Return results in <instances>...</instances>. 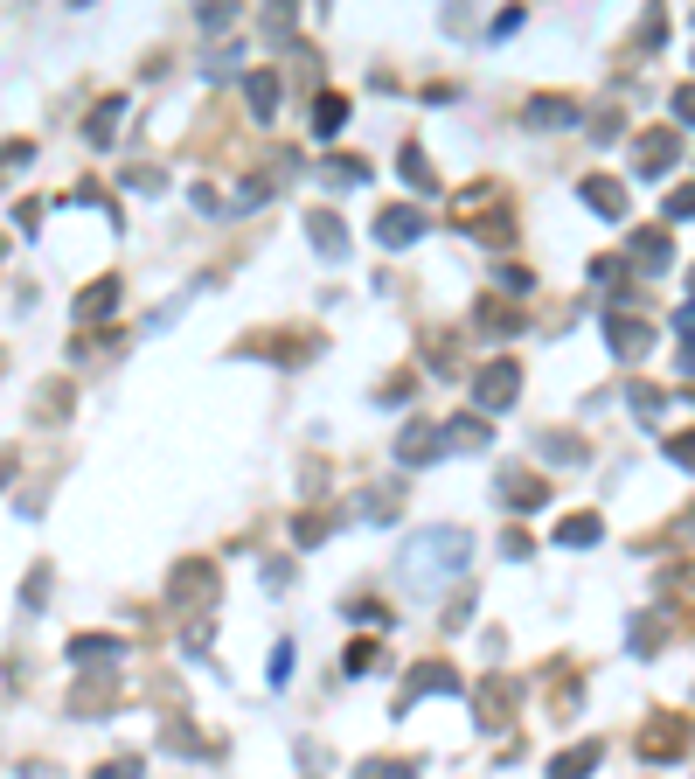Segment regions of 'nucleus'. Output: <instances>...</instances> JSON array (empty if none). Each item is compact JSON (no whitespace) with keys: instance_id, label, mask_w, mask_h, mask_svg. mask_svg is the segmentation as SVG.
<instances>
[{"instance_id":"obj_29","label":"nucleus","mask_w":695,"mask_h":779,"mask_svg":"<svg viewBox=\"0 0 695 779\" xmlns=\"http://www.w3.org/2000/svg\"><path fill=\"white\" fill-rule=\"evenodd\" d=\"M529 286H536V279H529L522 265H508V272H501V293H508V300H529Z\"/></svg>"},{"instance_id":"obj_3","label":"nucleus","mask_w":695,"mask_h":779,"mask_svg":"<svg viewBox=\"0 0 695 779\" xmlns=\"http://www.w3.org/2000/svg\"><path fill=\"white\" fill-rule=\"evenodd\" d=\"M515 390H522V369H515V362H487V369L473 376V404H480V411H508Z\"/></svg>"},{"instance_id":"obj_2","label":"nucleus","mask_w":695,"mask_h":779,"mask_svg":"<svg viewBox=\"0 0 695 779\" xmlns=\"http://www.w3.org/2000/svg\"><path fill=\"white\" fill-rule=\"evenodd\" d=\"M494 202H501V188H494V181H473V188H459V195H452V216H473V209H494ZM473 237H487V244H508L515 230H508V216H487Z\"/></svg>"},{"instance_id":"obj_32","label":"nucleus","mask_w":695,"mask_h":779,"mask_svg":"<svg viewBox=\"0 0 695 779\" xmlns=\"http://www.w3.org/2000/svg\"><path fill=\"white\" fill-rule=\"evenodd\" d=\"M98 779H139V766L133 759H119V766H98Z\"/></svg>"},{"instance_id":"obj_24","label":"nucleus","mask_w":695,"mask_h":779,"mask_svg":"<svg viewBox=\"0 0 695 779\" xmlns=\"http://www.w3.org/2000/svg\"><path fill=\"white\" fill-rule=\"evenodd\" d=\"M633 258H640L647 272H661V265H668V237H661V230H640V237H633Z\"/></svg>"},{"instance_id":"obj_7","label":"nucleus","mask_w":695,"mask_h":779,"mask_svg":"<svg viewBox=\"0 0 695 779\" xmlns=\"http://www.w3.org/2000/svg\"><path fill=\"white\" fill-rule=\"evenodd\" d=\"M63 654H70V668H119V661H126V640H112V633H77Z\"/></svg>"},{"instance_id":"obj_27","label":"nucleus","mask_w":695,"mask_h":779,"mask_svg":"<svg viewBox=\"0 0 695 779\" xmlns=\"http://www.w3.org/2000/svg\"><path fill=\"white\" fill-rule=\"evenodd\" d=\"M355 779H417V773L404 766V759H362V773Z\"/></svg>"},{"instance_id":"obj_12","label":"nucleus","mask_w":695,"mask_h":779,"mask_svg":"<svg viewBox=\"0 0 695 779\" xmlns=\"http://www.w3.org/2000/svg\"><path fill=\"white\" fill-rule=\"evenodd\" d=\"M438 446H459V453H487V418H452V425H438Z\"/></svg>"},{"instance_id":"obj_20","label":"nucleus","mask_w":695,"mask_h":779,"mask_svg":"<svg viewBox=\"0 0 695 779\" xmlns=\"http://www.w3.org/2000/svg\"><path fill=\"white\" fill-rule=\"evenodd\" d=\"M598 759H605V745H577V752H563V759L550 766V779H584Z\"/></svg>"},{"instance_id":"obj_30","label":"nucleus","mask_w":695,"mask_h":779,"mask_svg":"<svg viewBox=\"0 0 695 779\" xmlns=\"http://www.w3.org/2000/svg\"><path fill=\"white\" fill-rule=\"evenodd\" d=\"M292 536H299V543H320V536H327V515H299Z\"/></svg>"},{"instance_id":"obj_9","label":"nucleus","mask_w":695,"mask_h":779,"mask_svg":"<svg viewBox=\"0 0 695 779\" xmlns=\"http://www.w3.org/2000/svg\"><path fill=\"white\" fill-rule=\"evenodd\" d=\"M397 460H404V467H424V460H438V425H431V418H411V425H404V439H397Z\"/></svg>"},{"instance_id":"obj_17","label":"nucleus","mask_w":695,"mask_h":779,"mask_svg":"<svg viewBox=\"0 0 695 779\" xmlns=\"http://www.w3.org/2000/svg\"><path fill=\"white\" fill-rule=\"evenodd\" d=\"M112 307H119V279H98V286L77 293V320H105Z\"/></svg>"},{"instance_id":"obj_1","label":"nucleus","mask_w":695,"mask_h":779,"mask_svg":"<svg viewBox=\"0 0 695 779\" xmlns=\"http://www.w3.org/2000/svg\"><path fill=\"white\" fill-rule=\"evenodd\" d=\"M466 557H473L466 529H424V536L404 543V585L411 592H438V585H452L466 571Z\"/></svg>"},{"instance_id":"obj_33","label":"nucleus","mask_w":695,"mask_h":779,"mask_svg":"<svg viewBox=\"0 0 695 779\" xmlns=\"http://www.w3.org/2000/svg\"><path fill=\"white\" fill-rule=\"evenodd\" d=\"M7 480H14V460H0V487H7Z\"/></svg>"},{"instance_id":"obj_14","label":"nucleus","mask_w":695,"mask_h":779,"mask_svg":"<svg viewBox=\"0 0 695 779\" xmlns=\"http://www.w3.org/2000/svg\"><path fill=\"white\" fill-rule=\"evenodd\" d=\"M278 70H251V84H244V98H251V119H272L278 112Z\"/></svg>"},{"instance_id":"obj_22","label":"nucleus","mask_w":695,"mask_h":779,"mask_svg":"<svg viewBox=\"0 0 695 779\" xmlns=\"http://www.w3.org/2000/svg\"><path fill=\"white\" fill-rule=\"evenodd\" d=\"M119 112H126V98H105V105L91 112V126H84V133H91V147H105V140L119 133Z\"/></svg>"},{"instance_id":"obj_8","label":"nucleus","mask_w":695,"mask_h":779,"mask_svg":"<svg viewBox=\"0 0 695 779\" xmlns=\"http://www.w3.org/2000/svg\"><path fill=\"white\" fill-rule=\"evenodd\" d=\"M675 160H682V133H647V140H640V154H633V167H640L647 181H661Z\"/></svg>"},{"instance_id":"obj_6","label":"nucleus","mask_w":695,"mask_h":779,"mask_svg":"<svg viewBox=\"0 0 695 779\" xmlns=\"http://www.w3.org/2000/svg\"><path fill=\"white\" fill-rule=\"evenodd\" d=\"M216 592V564H181L167 571V606H202Z\"/></svg>"},{"instance_id":"obj_28","label":"nucleus","mask_w":695,"mask_h":779,"mask_svg":"<svg viewBox=\"0 0 695 779\" xmlns=\"http://www.w3.org/2000/svg\"><path fill=\"white\" fill-rule=\"evenodd\" d=\"M341 668H348V675H369V668H376V640H355V647H348V661H341Z\"/></svg>"},{"instance_id":"obj_4","label":"nucleus","mask_w":695,"mask_h":779,"mask_svg":"<svg viewBox=\"0 0 695 779\" xmlns=\"http://www.w3.org/2000/svg\"><path fill=\"white\" fill-rule=\"evenodd\" d=\"M605 341H612V355H619V362H640V355L654 348V327H647V320H633V313H605Z\"/></svg>"},{"instance_id":"obj_15","label":"nucleus","mask_w":695,"mask_h":779,"mask_svg":"<svg viewBox=\"0 0 695 779\" xmlns=\"http://www.w3.org/2000/svg\"><path fill=\"white\" fill-rule=\"evenodd\" d=\"M584 202H591L605 223H619V216H626V188H619V181H598V174H591V181H584Z\"/></svg>"},{"instance_id":"obj_16","label":"nucleus","mask_w":695,"mask_h":779,"mask_svg":"<svg viewBox=\"0 0 695 779\" xmlns=\"http://www.w3.org/2000/svg\"><path fill=\"white\" fill-rule=\"evenodd\" d=\"M598 536H605L598 515H563V522H556V543H563V550H591Z\"/></svg>"},{"instance_id":"obj_10","label":"nucleus","mask_w":695,"mask_h":779,"mask_svg":"<svg viewBox=\"0 0 695 779\" xmlns=\"http://www.w3.org/2000/svg\"><path fill=\"white\" fill-rule=\"evenodd\" d=\"M438 689L452 696V689H459V675H452L445 661H424V668H411V689H404V703H397V710H411L417 696H438Z\"/></svg>"},{"instance_id":"obj_21","label":"nucleus","mask_w":695,"mask_h":779,"mask_svg":"<svg viewBox=\"0 0 695 779\" xmlns=\"http://www.w3.org/2000/svg\"><path fill=\"white\" fill-rule=\"evenodd\" d=\"M397 167H404V181H411L417 195H438V174H431V160H424V147H404V160H397Z\"/></svg>"},{"instance_id":"obj_19","label":"nucleus","mask_w":695,"mask_h":779,"mask_svg":"<svg viewBox=\"0 0 695 779\" xmlns=\"http://www.w3.org/2000/svg\"><path fill=\"white\" fill-rule=\"evenodd\" d=\"M529 126H577L570 98H529Z\"/></svg>"},{"instance_id":"obj_13","label":"nucleus","mask_w":695,"mask_h":779,"mask_svg":"<svg viewBox=\"0 0 695 779\" xmlns=\"http://www.w3.org/2000/svg\"><path fill=\"white\" fill-rule=\"evenodd\" d=\"M640 752H647V759H682V752H689V738H682V717L654 724V731L640 738Z\"/></svg>"},{"instance_id":"obj_18","label":"nucleus","mask_w":695,"mask_h":779,"mask_svg":"<svg viewBox=\"0 0 695 779\" xmlns=\"http://www.w3.org/2000/svg\"><path fill=\"white\" fill-rule=\"evenodd\" d=\"M341 126H348V98H341V91H320V105H313V133L334 140Z\"/></svg>"},{"instance_id":"obj_26","label":"nucleus","mask_w":695,"mask_h":779,"mask_svg":"<svg viewBox=\"0 0 695 779\" xmlns=\"http://www.w3.org/2000/svg\"><path fill=\"white\" fill-rule=\"evenodd\" d=\"M327 181H341V188H355V181H369V167L355 154H341V160H327Z\"/></svg>"},{"instance_id":"obj_31","label":"nucleus","mask_w":695,"mask_h":779,"mask_svg":"<svg viewBox=\"0 0 695 779\" xmlns=\"http://www.w3.org/2000/svg\"><path fill=\"white\" fill-rule=\"evenodd\" d=\"M21 599H28V606H42V599H49V571H35V578L21 585Z\"/></svg>"},{"instance_id":"obj_11","label":"nucleus","mask_w":695,"mask_h":779,"mask_svg":"<svg viewBox=\"0 0 695 779\" xmlns=\"http://www.w3.org/2000/svg\"><path fill=\"white\" fill-rule=\"evenodd\" d=\"M306 230H313V251H327L334 265L348 258V230H341V216H327V209H313V216H306Z\"/></svg>"},{"instance_id":"obj_25","label":"nucleus","mask_w":695,"mask_h":779,"mask_svg":"<svg viewBox=\"0 0 695 779\" xmlns=\"http://www.w3.org/2000/svg\"><path fill=\"white\" fill-rule=\"evenodd\" d=\"M543 453H550L556 467H577V460H584V446H577L570 432H550V439H543Z\"/></svg>"},{"instance_id":"obj_5","label":"nucleus","mask_w":695,"mask_h":779,"mask_svg":"<svg viewBox=\"0 0 695 779\" xmlns=\"http://www.w3.org/2000/svg\"><path fill=\"white\" fill-rule=\"evenodd\" d=\"M417 237H424V216H417V209H404V202H397V209H390V202L376 209V244H383V251H404Z\"/></svg>"},{"instance_id":"obj_23","label":"nucleus","mask_w":695,"mask_h":779,"mask_svg":"<svg viewBox=\"0 0 695 779\" xmlns=\"http://www.w3.org/2000/svg\"><path fill=\"white\" fill-rule=\"evenodd\" d=\"M501 494H508L515 508H543V494H550V487H543V480H529V473H508V480H501Z\"/></svg>"}]
</instances>
